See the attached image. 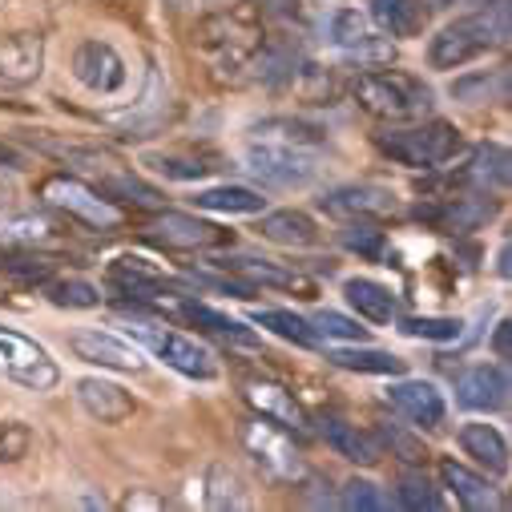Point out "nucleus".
Returning <instances> with one entry per match:
<instances>
[{"instance_id": "obj_1", "label": "nucleus", "mask_w": 512, "mask_h": 512, "mask_svg": "<svg viewBox=\"0 0 512 512\" xmlns=\"http://www.w3.org/2000/svg\"><path fill=\"white\" fill-rule=\"evenodd\" d=\"M351 93H355L359 109H367L371 117H383V121H412L432 109V85H424V77H412L400 69L363 73Z\"/></svg>"}, {"instance_id": "obj_2", "label": "nucleus", "mask_w": 512, "mask_h": 512, "mask_svg": "<svg viewBox=\"0 0 512 512\" xmlns=\"http://www.w3.org/2000/svg\"><path fill=\"white\" fill-rule=\"evenodd\" d=\"M464 146L460 130L452 121H424V125H404V130H383L375 134V150L408 170H432L456 158Z\"/></svg>"}, {"instance_id": "obj_3", "label": "nucleus", "mask_w": 512, "mask_h": 512, "mask_svg": "<svg viewBox=\"0 0 512 512\" xmlns=\"http://www.w3.org/2000/svg\"><path fill=\"white\" fill-rule=\"evenodd\" d=\"M130 339L142 343L154 359H162L166 367H174V371L186 375V379H214V375H218L214 355H210L198 339H190V335H182V331H174V327H166V323H146V319H138V323L130 327Z\"/></svg>"}, {"instance_id": "obj_4", "label": "nucleus", "mask_w": 512, "mask_h": 512, "mask_svg": "<svg viewBox=\"0 0 512 512\" xmlns=\"http://www.w3.org/2000/svg\"><path fill=\"white\" fill-rule=\"evenodd\" d=\"M500 41V25L492 17H460L452 25H444L432 45H428V65L432 69H460L476 57H484L492 45Z\"/></svg>"}, {"instance_id": "obj_5", "label": "nucleus", "mask_w": 512, "mask_h": 512, "mask_svg": "<svg viewBox=\"0 0 512 512\" xmlns=\"http://www.w3.org/2000/svg\"><path fill=\"white\" fill-rule=\"evenodd\" d=\"M0 375L21 383V388H29V392H49L61 383V371H57L53 355L37 339H29L13 327H0Z\"/></svg>"}, {"instance_id": "obj_6", "label": "nucleus", "mask_w": 512, "mask_h": 512, "mask_svg": "<svg viewBox=\"0 0 512 512\" xmlns=\"http://www.w3.org/2000/svg\"><path fill=\"white\" fill-rule=\"evenodd\" d=\"M41 198L61 210L65 218L89 226V230H113L121 222V210L93 186H85L81 178H69V174H57V178H45L41 182Z\"/></svg>"}, {"instance_id": "obj_7", "label": "nucleus", "mask_w": 512, "mask_h": 512, "mask_svg": "<svg viewBox=\"0 0 512 512\" xmlns=\"http://www.w3.org/2000/svg\"><path fill=\"white\" fill-rule=\"evenodd\" d=\"M327 41H331L343 57H351V61H359V65H392V61H396L392 37H379V33L367 25V17H359L355 9H339V13L327 17Z\"/></svg>"}, {"instance_id": "obj_8", "label": "nucleus", "mask_w": 512, "mask_h": 512, "mask_svg": "<svg viewBox=\"0 0 512 512\" xmlns=\"http://www.w3.org/2000/svg\"><path fill=\"white\" fill-rule=\"evenodd\" d=\"M246 166H250V174H259L267 186H279V190H299L319 170L315 158L303 146H283V142H259V146H250Z\"/></svg>"}, {"instance_id": "obj_9", "label": "nucleus", "mask_w": 512, "mask_h": 512, "mask_svg": "<svg viewBox=\"0 0 512 512\" xmlns=\"http://www.w3.org/2000/svg\"><path fill=\"white\" fill-rule=\"evenodd\" d=\"M242 444H246V452H250L254 460L267 464V468H271L275 476H283V480H295V476L303 472L295 436L283 432V428H275V424L263 420V416H254V420L242 428Z\"/></svg>"}, {"instance_id": "obj_10", "label": "nucleus", "mask_w": 512, "mask_h": 512, "mask_svg": "<svg viewBox=\"0 0 512 512\" xmlns=\"http://www.w3.org/2000/svg\"><path fill=\"white\" fill-rule=\"evenodd\" d=\"M69 351L93 367H109V371H142V347L134 339H121L113 331H73L69 335Z\"/></svg>"}, {"instance_id": "obj_11", "label": "nucleus", "mask_w": 512, "mask_h": 512, "mask_svg": "<svg viewBox=\"0 0 512 512\" xmlns=\"http://www.w3.org/2000/svg\"><path fill=\"white\" fill-rule=\"evenodd\" d=\"M242 400L254 408V416L271 420L275 428H283L291 436H307V416H303L299 400L287 388H279V383H271V379H246L242 383Z\"/></svg>"}, {"instance_id": "obj_12", "label": "nucleus", "mask_w": 512, "mask_h": 512, "mask_svg": "<svg viewBox=\"0 0 512 512\" xmlns=\"http://www.w3.org/2000/svg\"><path fill=\"white\" fill-rule=\"evenodd\" d=\"M146 238L158 242V246H170V250H202V246H218L226 234L194 214H182V210H162L146 222Z\"/></svg>"}, {"instance_id": "obj_13", "label": "nucleus", "mask_w": 512, "mask_h": 512, "mask_svg": "<svg viewBox=\"0 0 512 512\" xmlns=\"http://www.w3.org/2000/svg\"><path fill=\"white\" fill-rule=\"evenodd\" d=\"M456 400L468 412H500L508 404V375L496 363H472L456 375Z\"/></svg>"}, {"instance_id": "obj_14", "label": "nucleus", "mask_w": 512, "mask_h": 512, "mask_svg": "<svg viewBox=\"0 0 512 512\" xmlns=\"http://www.w3.org/2000/svg\"><path fill=\"white\" fill-rule=\"evenodd\" d=\"M73 77L93 93H117L125 85V61L105 41H85L73 53Z\"/></svg>"}, {"instance_id": "obj_15", "label": "nucleus", "mask_w": 512, "mask_h": 512, "mask_svg": "<svg viewBox=\"0 0 512 512\" xmlns=\"http://www.w3.org/2000/svg\"><path fill=\"white\" fill-rule=\"evenodd\" d=\"M388 404L400 416H408L412 424H420V428H440L444 416H448L444 396L432 388L428 379H400V383H392V388H388Z\"/></svg>"}, {"instance_id": "obj_16", "label": "nucleus", "mask_w": 512, "mask_h": 512, "mask_svg": "<svg viewBox=\"0 0 512 512\" xmlns=\"http://www.w3.org/2000/svg\"><path fill=\"white\" fill-rule=\"evenodd\" d=\"M45 69V45L33 33L0 37V85H33Z\"/></svg>"}, {"instance_id": "obj_17", "label": "nucleus", "mask_w": 512, "mask_h": 512, "mask_svg": "<svg viewBox=\"0 0 512 512\" xmlns=\"http://www.w3.org/2000/svg\"><path fill=\"white\" fill-rule=\"evenodd\" d=\"M440 480H444V488L456 496V504L464 512H496V508H504V500L488 484V476H480V472H472V468H464L456 460L440 464Z\"/></svg>"}, {"instance_id": "obj_18", "label": "nucleus", "mask_w": 512, "mask_h": 512, "mask_svg": "<svg viewBox=\"0 0 512 512\" xmlns=\"http://www.w3.org/2000/svg\"><path fill=\"white\" fill-rule=\"evenodd\" d=\"M77 400H81V408H85L93 420H101V424H125V420L134 416L130 392L117 388V383H109V379H97V375H89V379L77 383Z\"/></svg>"}, {"instance_id": "obj_19", "label": "nucleus", "mask_w": 512, "mask_h": 512, "mask_svg": "<svg viewBox=\"0 0 512 512\" xmlns=\"http://www.w3.org/2000/svg\"><path fill=\"white\" fill-rule=\"evenodd\" d=\"M323 210L339 218H383L396 210V198L383 186H339L323 198Z\"/></svg>"}, {"instance_id": "obj_20", "label": "nucleus", "mask_w": 512, "mask_h": 512, "mask_svg": "<svg viewBox=\"0 0 512 512\" xmlns=\"http://www.w3.org/2000/svg\"><path fill=\"white\" fill-rule=\"evenodd\" d=\"M109 283L121 295H134V299H158V295H170L174 291V283L158 267H150L146 259H130V254L109 267Z\"/></svg>"}, {"instance_id": "obj_21", "label": "nucleus", "mask_w": 512, "mask_h": 512, "mask_svg": "<svg viewBox=\"0 0 512 512\" xmlns=\"http://www.w3.org/2000/svg\"><path fill=\"white\" fill-rule=\"evenodd\" d=\"M259 234L275 246H291V250H303V246H315L319 242V226L311 214L303 210H275V214H263L259 222Z\"/></svg>"}, {"instance_id": "obj_22", "label": "nucleus", "mask_w": 512, "mask_h": 512, "mask_svg": "<svg viewBox=\"0 0 512 512\" xmlns=\"http://www.w3.org/2000/svg\"><path fill=\"white\" fill-rule=\"evenodd\" d=\"M428 0H371V17L388 37H420L428 25Z\"/></svg>"}, {"instance_id": "obj_23", "label": "nucleus", "mask_w": 512, "mask_h": 512, "mask_svg": "<svg viewBox=\"0 0 512 512\" xmlns=\"http://www.w3.org/2000/svg\"><path fill=\"white\" fill-rule=\"evenodd\" d=\"M343 295H347V303H351L367 323H396V319H400L396 295L383 287V283H375V279H347V283H343Z\"/></svg>"}, {"instance_id": "obj_24", "label": "nucleus", "mask_w": 512, "mask_h": 512, "mask_svg": "<svg viewBox=\"0 0 512 512\" xmlns=\"http://www.w3.org/2000/svg\"><path fill=\"white\" fill-rule=\"evenodd\" d=\"M323 440L343 456V460H351V464H379V456H383V448H379V440L371 436V432H363L359 424H343V420H323Z\"/></svg>"}, {"instance_id": "obj_25", "label": "nucleus", "mask_w": 512, "mask_h": 512, "mask_svg": "<svg viewBox=\"0 0 512 512\" xmlns=\"http://www.w3.org/2000/svg\"><path fill=\"white\" fill-rule=\"evenodd\" d=\"M460 448H464V456H472L480 468H488V472H496V476L508 472V444H504V436H500L492 424H464V428H460Z\"/></svg>"}, {"instance_id": "obj_26", "label": "nucleus", "mask_w": 512, "mask_h": 512, "mask_svg": "<svg viewBox=\"0 0 512 512\" xmlns=\"http://www.w3.org/2000/svg\"><path fill=\"white\" fill-rule=\"evenodd\" d=\"M198 210H214V214H263L267 198L250 186H210L194 194Z\"/></svg>"}, {"instance_id": "obj_27", "label": "nucleus", "mask_w": 512, "mask_h": 512, "mask_svg": "<svg viewBox=\"0 0 512 512\" xmlns=\"http://www.w3.org/2000/svg\"><path fill=\"white\" fill-rule=\"evenodd\" d=\"M460 178L472 182V186L484 190V194H500V190L508 186V150H500V146H480V150L472 154V162L464 166Z\"/></svg>"}, {"instance_id": "obj_28", "label": "nucleus", "mask_w": 512, "mask_h": 512, "mask_svg": "<svg viewBox=\"0 0 512 512\" xmlns=\"http://www.w3.org/2000/svg\"><path fill=\"white\" fill-rule=\"evenodd\" d=\"M182 315L194 327H202V331H210V335H218V339H226L234 347H259V339H254L250 327H242L238 319H230V315H222V311H214L206 303H182Z\"/></svg>"}, {"instance_id": "obj_29", "label": "nucleus", "mask_w": 512, "mask_h": 512, "mask_svg": "<svg viewBox=\"0 0 512 512\" xmlns=\"http://www.w3.org/2000/svg\"><path fill=\"white\" fill-rule=\"evenodd\" d=\"M250 323L263 327V331H271V335H279V339H287V343H295V347H319V331H315L303 315H295V311L263 307V311L250 315Z\"/></svg>"}, {"instance_id": "obj_30", "label": "nucleus", "mask_w": 512, "mask_h": 512, "mask_svg": "<svg viewBox=\"0 0 512 512\" xmlns=\"http://www.w3.org/2000/svg\"><path fill=\"white\" fill-rule=\"evenodd\" d=\"M335 367H347V371H367V375H404V359L392 355V351H379V347H339L327 355Z\"/></svg>"}, {"instance_id": "obj_31", "label": "nucleus", "mask_w": 512, "mask_h": 512, "mask_svg": "<svg viewBox=\"0 0 512 512\" xmlns=\"http://www.w3.org/2000/svg\"><path fill=\"white\" fill-rule=\"evenodd\" d=\"M484 218H492V202H480V198H448L440 210H428V222H436L448 234L476 230Z\"/></svg>"}, {"instance_id": "obj_32", "label": "nucleus", "mask_w": 512, "mask_h": 512, "mask_svg": "<svg viewBox=\"0 0 512 512\" xmlns=\"http://www.w3.org/2000/svg\"><path fill=\"white\" fill-rule=\"evenodd\" d=\"M57 238V226L49 218H37V214H17V218H0V242L5 246H49Z\"/></svg>"}, {"instance_id": "obj_33", "label": "nucleus", "mask_w": 512, "mask_h": 512, "mask_svg": "<svg viewBox=\"0 0 512 512\" xmlns=\"http://www.w3.org/2000/svg\"><path fill=\"white\" fill-rule=\"evenodd\" d=\"M206 500H210V508H250V492H246L242 476L234 468H226V464H214L210 468Z\"/></svg>"}, {"instance_id": "obj_34", "label": "nucleus", "mask_w": 512, "mask_h": 512, "mask_svg": "<svg viewBox=\"0 0 512 512\" xmlns=\"http://www.w3.org/2000/svg\"><path fill=\"white\" fill-rule=\"evenodd\" d=\"M396 496H400V504H404L408 512H436V508L444 504V500H440V488H436V480H432L428 472H404Z\"/></svg>"}, {"instance_id": "obj_35", "label": "nucleus", "mask_w": 512, "mask_h": 512, "mask_svg": "<svg viewBox=\"0 0 512 512\" xmlns=\"http://www.w3.org/2000/svg\"><path fill=\"white\" fill-rule=\"evenodd\" d=\"M214 267H218V271H226L230 279L246 283V287H254V283L287 287V283H291V275H287V271H279V267H271V263H259V259H218Z\"/></svg>"}, {"instance_id": "obj_36", "label": "nucleus", "mask_w": 512, "mask_h": 512, "mask_svg": "<svg viewBox=\"0 0 512 512\" xmlns=\"http://www.w3.org/2000/svg\"><path fill=\"white\" fill-rule=\"evenodd\" d=\"M339 504L347 508V512H383L388 508V496H383L371 480H347L343 484V492H339Z\"/></svg>"}, {"instance_id": "obj_37", "label": "nucleus", "mask_w": 512, "mask_h": 512, "mask_svg": "<svg viewBox=\"0 0 512 512\" xmlns=\"http://www.w3.org/2000/svg\"><path fill=\"white\" fill-rule=\"evenodd\" d=\"M146 166H154L158 174L178 178V182H194V178H206L210 170H218V166H206L202 158H178V154H150Z\"/></svg>"}, {"instance_id": "obj_38", "label": "nucleus", "mask_w": 512, "mask_h": 512, "mask_svg": "<svg viewBox=\"0 0 512 512\" xmlns=\"http://www.w3.org/2000/svg\"><path fill=\"white\" fill-rule=\"evenodd\" d=\"M259 134L263 142H283V146H311V142H319V130H311V125H303V121H267V125H259Z\"/></svg>"}, {"instance_id": "obj_39", "label": "nucleus", "mask_w": 512, "mask_h": 512, "mask_svg": "<svg viewBox=\"0 0 512 512\" xmlns=\"http://www.w3.org/2000/svg\"><path fill=\"white\" fill-rule=\"evenodd\" d=\"M396 323L412 339H436V343L460 339V319H420V315H408V319H396Z\"/></svg>"}, {"instance_id": "obj_40", "label": "nucleus", "mask_w": 512, "mask_h": 512, "mask_svg": "<svg viewBox=\"0 0 512 512\" xmlns=\"http://www.w3.org/2000/svg\"><path fill=\"white\" fill-rule=\"evenodd\" d=\"M45 291L57 307H97V291L85 279H49Z\"/></svg>"}, {"instance_id": "obj_41", "label": "nucleus", "mask_w": 512, "mask_h": 512, "mask_svg": "<svg viewBox=\"0 0 512 512\" xmlns=\"http://www.w3.org/2000/svg\"><path fill=\"white\" fill-rule=\"evenodd\" d=\"M343 242H347V250L363 254V259H383V250H388V238H383V230H375V226H367V222L347 226V230H343Z\"/></svg>"}, {"instance_id": "obj_42", "label": "nucleus", "mask_w": 512, "mask_h": 512, "mask_svg": "<svg viewBox=\"0 0 512 512\" xmlns=\"http://www.w3.org/2000/svg\"><path fill=\"white\" fill-rule=\"evenodd\" d=\"M311 327H315L319 335H327V339H347V343H363V339H367V331H363L359 323H351L347 315H335V311H319V315L311 319Z\"/></svg>"}, {"instance_id": "obj_43", "label": "nucleus", "mask_w": 512, "mask_h": 512, "mask_svg": "<svg viewBox=\"0 0 512 512\" xmlns=\"http://www.w3.org/2000/svg\"><path fill=\"white\" fill-rule=\"evenodd\" d=\"M5 271H9L13 279L29 283V287H37V283H49V279H53V263H49V259H21V254L5 259Z\"/></svg>"}, {"instance_id": "obj_44", "label": "nucleus", "mask_w": 512, "mask_h": 512, "mask_svg": "<svg viewBox=\"0 0 512 512\" xmlns=\"http://www.w3.org/2000/svg\"><path fill=\"white\" fill-rule=\"evenodd\" d=\"M388 444H392V448L400 452V460H408V464H424V460H428L424 444L412 440V436H404V432H396V428H388Z\"/></svg>"}, {"instance_id": "obj_45", "label": "nucleus", "mask_w": 512, "mask_h": 512, "mask_svg": "<svg viewBox=\"0 0 512 512\" xmlns=\"http://www.w3.org/2000/svg\"><path fill=\"white\" fill-rule=\"evenodd\" d=\"M492 347H496V355H500V359H508V323H500V327H496Z\"/></svg>"}, {"instance_id": "obj_46", "label": "nucleus", "mask_w": 512, "mask_h": 512, "mask_svg": "<svg viewBox=\"0 0 512 512\" xmlns=\"http://www.w3.org/2000/svg\"><path fill=\"white\" fill-rule=\"evenodd\" d=\"M162 500H146V496H130V500H121V508H158Z\"/></svg>"}]
</instances>
